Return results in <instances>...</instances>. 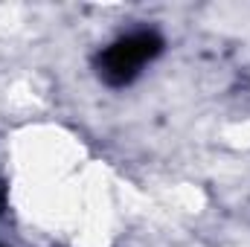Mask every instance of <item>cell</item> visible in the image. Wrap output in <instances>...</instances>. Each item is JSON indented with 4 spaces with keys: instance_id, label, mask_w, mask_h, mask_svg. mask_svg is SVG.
I'll return each mask as SVG.
<instances>
[{
    "instance_id": "6da1fadb",
    "label": "cell",
    "mask_w": 250,
    "mask_h": 247,
    "mask_svg": "<svg viewBox=\"0 0 250 247\" xmlns=\"http://www.w3.org/2000/svg\"><path fill=\"white\" fill-rule=\"evenodd\" d=\"M160 50H163V38L154 29L128 32L96 56V73L108 87H125L140 76L146 64L160 56Z\"/></svg>"
},
{
    "instance_id": "7a4b0ae2",
    "label": "cell",
    "mask_w": 250,
    "mask_h": 247,
    "mask_svg": "<svg viewBox=\"0 0 250 247\" xmlns=\"http://www.w3.org/2000/svg\"><path fill=\"white\" fill-rule=\"evenodd\" d=\"M6 201H9V192H6V184L0 181V212L6 209Z\"/></svg>"
}]
</instances>
